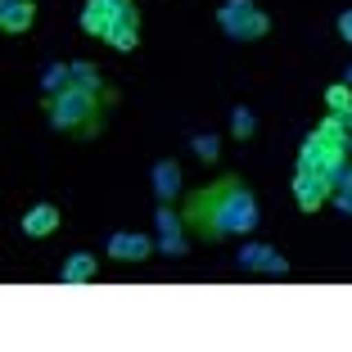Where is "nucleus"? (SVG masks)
I'll list each match as a JSON object with an SVG mask.
<instances>
[{
    "label": "nucleus",
    "instance_id": "1",
    "mask_svg": "<svg viewBox=\"0 0 352 352\" xmlns=\"http://www.w3.org/2000/svg\"><path fill=\"white\" fill-rule=\"evenodd\" d=\"M181 217H186L190 235L217 244L226 235H249L258 226V199H253V190L239 176H221V181H212V186L195 190L186 199Z\"/></svg>",
    "mask_w": 352,
    "mask_h": 352
},
{
    "label": "nucleus",
    "instance_id": "2",
    "mask_svg": "<svg viewBox=\"0 0 352 352\" xmlns=\"http://www.w3.org/2000/svg\"><path fill=\"white\" fill-rule=\"evenodd\" d=\"M113 104H118V91L109 82L100 86H68L59 95H45V109H50V122L59 131L77 135V140H91L109 126L113 118Z\"/></svg>",
    "mask_w": 352,
    "mask_h": 352
},
{
    "label": "nucleus",
    "instance_id": "3",
    "mask_svg": "<svg viewBox=\"0 0 352 352\" xmlns=\"http://www.w3.org/2000/svg\"><path fill=\"white\" fill-rule=\"evenodd\" d=\"M217 28L226 32V36H235V41H262L271 32V19L253 0H226L217 10Z\"/></svg>",
    "mask_w": 352,
    "mask_h": 352
},
{
    "label": "nucleus",
    "instance_id": "4",
    "mask_svg": "<svg viewBox=\"0 0 352 352\" xmlns=\"http://www.w3.org/2000/svg\"><path fill=\"white\" fill-rule=\"evenodd\" d=\"M348 149L343 145H330L321 131H311L307 140H302V149H298V167H307V172H321V176H330V181H339L343 176V167H348Z\"/></svg>",
    "mask_w": 352,
    "mask_h": 352
},
{
    "label": "nucleus",
    "instance_id": "5",
    "mask_svg": "<svg viewBox=\"0 0 352 352\" xmlns=\"http://www.w3.org/2000/svg\"><path fill=\"white\" fill-rule=\"evenodd\" d=\"M126 10H135V0H86L82 10V32L86 36H109V28H113L118 19H122Z\"/></svg>",
    "mask_w": 352,
    "mask_h": 352
},
{
    "label": "nucleus",
    "instance_id": "6",
    "mask_svg": "<svg viewBox=\"0 0 352 352\" xmlns=\"http://www.w3.org/2000/svg\"><path fill=\"white\" fill-rule=\"evenodd\" d=\"M330 195H334V181H330V176L307 172V167H298V172H294V199H298L302 212H316V208H321Z\"/></svg>",
    "mask_w": 352,
    "mask_h": 352
},
{
    "label": "nucleus",
    "instance_id": "7",
    "mask_svg": "<svg viewBox=\"0 0 352 352\" xmlns=\"http://www.w3.org/2000/svg\"><path fill=\"white\" fill-rule=\"evenodd\" d=\"M158 249L167 253V258H181L186 253V217H176L172 208H158Z\"/></svg>",
    "mask_w": 352,
    "mask_h": 352
},
{
    "label": "nucleus",
    "instance_id": "8",
    "mask_svg": "<svg viewBox=\"0 0 352 352\" xmlns=\"http://www.w3.org/2000/svg\"><path fill=\"white\" fill-rule=\"evenodd\" d=\"M109 253H113L118 262H145L149 253H154V239L131 235V230H118V235H109Z\"/></svg>",
    "mask_w": 352,
    "mask_h": 352
},
{
    "label": "nucleus",
    "instance_id": "9",
    "mask_svg": "<svg viewBox=\"0 0 352 352\" xmlns=\"http://www.w3.org/2000/svg\"><path fill=\"white\" fill-rule=\"evenodd\" d=\"M32 23H36V0H5L0 5V28L10 32V36L32 32Z\"/></svg>",
    "mask_w": 352,
    "mask_h": 352
},
{
    "label": "nucleus",
    "instance_id": "10",
    "mask_svg": "<svg viewBox=\"0 0 352 352\" xmlns=\"http://www.w3.org/2000/svg\"><path fill=\"white\" fill-rule=\"evenodd\" d=\"M239 267L267 271V276H285V271H289V262L280 258L271 244H244V253H239Z\"/></svg>",
    "mask_w": 352,
    "mask_h": 352
},
{
    "label": "nucleus",
    "instance_id": "11",
    "mask_svg": "<svg viewBox=\"0 0 352 352\" xmlns=\"http://www.w3.org/2000/svg\"><path fill=\"white\" fill-rule=\"evenodd\" d=\"M104 45H113V50H135L140 45V10H126L122 19L109 28V36H104Z\"/></svg>",
    "mask_w": 352,
    "mask_h": 352
},
{
    "label": "nucleus",
    "instance_id": "12",
    "mask_svg": "<svg viewBox=\"0 0 352 352\" xmlns=\"http://www.w3.org/2000/svg\"><path fill=\"white\" fill-rule=\"evenodd\" d=\"M59 208L54 204H36V208H28V217H23V230H28L32 239H45V235H54V226H59Z\"/></svg>",
    "mask_w": 352,
    "mask_h": 352
},
{
    "label": "nucleus",
    "instance_id": "13",
    "mask_svg": "<svg viewBox=\"0 0 352 352\" xmlns=\"http://www.w3.org/2000/svg\"><path fill=\"white\" fill-rule=\"evenodd\" d=\"M154 190H158V204H167V199L181 190V167L172 163V158H163V163H154Z\"/></svg>",
    "mask_w": 352,
    "mask_h": 352
},
{
    "label": "nucleus",
    "instance_id": "14",
    "mask_svg": "<svg viewBox=\"0 0 352 352\" xmlns=\"http://www.w3.org/2000/svg\"><path fill=\"white\" fill-rule=\"evenodd\" d=\"M91 276H95V253H73V258L63 262V271H59L63 285H86Z\"/></svg>",
    "mask_w": 352,
    "mask_h": 352
},
{
    "label": "nucleus",
    "instance_id": "15",
    "mask_svg": "<svg viewBox=\"0 0 352 352\" xmlns=\"http://www.w3.org/2000/svg\"><path fill=\"white\" fill-rule=\"evenodd\" d=\"M253 131H258V118H253V109L239 104L235 118H230V135H235V140H253Z\"/></svg>",
    "mask_w": 352,
    "mask_h": 352
},
{
    "label": "nucleus",
    "instance_id": "16",
    "mask_svg": "<svg viewBox=\"0 0 352 352\" xmlns=\"http://www.w3.org/2000/svg\"><path fill=\"white\" fill-rule=\"evenodd\" d=\"M325 104H330V113H348V109H352V86L348 82L330 86V91H325Z\"/></svg>",
    "mask_w": 352,
    "mask_h": 352
},
{
    "label": "nucleus",
    "instance_id": "17",
    "mask_svg": "<svg viewBox=\"0 0 352 352\" xmlns=\"http://www.w3.org/2000/svg\"><path fill=\"white\" fill-rule=\"evenodd\" d=\"M195 154L204 158V163H212V158H217V140H212V135H199V140H195Z\"/></svg>",
    "mask_w": 352,
    "mask_h": 352
},
{
    "label": "nucleus",
    "instance_id": "18",
    "mask_svg": "<svg viewBox=\"0 0 352 352\" xmlns=\"http://www.w3.org/2000/svg\"><path fill=\"white\" fill-rule=\"evenodd\" d=\"M339 36L352 45V10H343V14H339Z\"/></svg>",
    "mask_w": 352,
    "mask_h": 352
},
{
    "label": "nucleus",
    "instance_id": "19",
    "mask_svg": "<svg viewBox=\"0 0 352 352\" xmlns=\"http://www.w3.org/2000/svg\"><path fill=\"white\" fill-rule=\"evenodd\" d=\"M348 86H352V68H348Z\"/></svg>",
    "mask_w": 352,
    "mask_h": 352
}]
</instances>
